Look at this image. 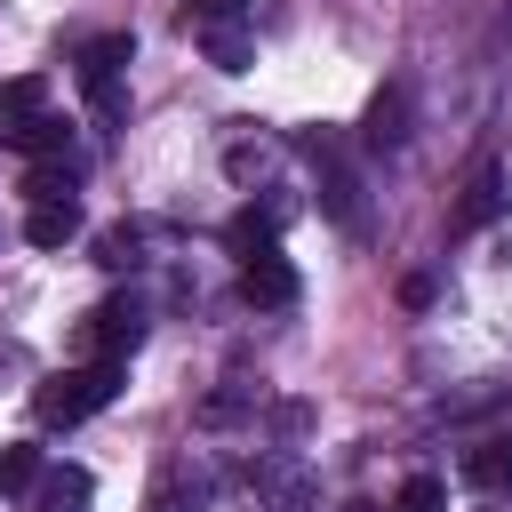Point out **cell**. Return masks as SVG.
<instances>
[{
  "label": "cell",
  "mask_w": 512,
  "mask_h": 512,
  "mask_svg": "<svg viewBox=\"0 0 512 512\" xmlns=\"http://www.w3.org/2000/svg\"><path fill=\"white\" fill-rule=\"evenodd\" d=\"M192 8H200V16H240L248 0H192Z\"/></svg>",
  "instance_id": "cell-18"
},
{
  "label": "cell",
  "mask_w": 512,
  "mask_h": 512,
  "mask_svg": "<svg viewBox=\"0 0 512 512\" xmlns=\"http://www.w3.org/2000/svg\"><path fill=\"white\" fill-rule=\"evenodd\" d=\"M200 48H208L216 72H248V64H256V40H248L240 16H200Z\"/></svg>",
  "instance_id": "cell-5"
},
{
  "label": "cell",
  "mask_w": 512,
  "mask_h": 512,
  "mask_svg": "<svg viewBox=\"0 0 512 512\" xmlns=\"http://www.w3.org/2000/svg\"><path fill=\"white\" fill-rule=\"evenodd\" d=\"M352 512H368V504H352Z\"/></svg>",
  "instance_id": "cell-19"
},
{
  "label": "cell",
  "mask_w": 512,
  "mask_h": 512,
  "mask_svg": "<svg viewBox=\"0 0 512 512\" xmlns=\"http://www.w3.org/2000/svg\"><path fill=\"white\" fill-rule=\"evenodd\" d=\"M144 344V304L136 296H104L88 320H80V352L88 360H128Z\"/></svg>",
  "instance_id": "cell-2"
},
{
  "label": "cell",
  "mask_w": 512,
  "mask_h": 512,
  "mask_svg": "<svg viewBox=\"0 0 512 512\" xmlns=\"http://www.w3.org/2000/svg\"><path fill=\"white\" fill-rule=\"evenodd\" d=\"M464 488H480V496H512V440H504V432L464 448Z\"/></svg>",
  "instance_id": "cell-6"
},
{
  "label": "cell",
  "mask_w": 512,
  "mask_h": 512,
  "mask_svg": "<svg viewBox=\"0 0 512 512\" xmlns=\"http://www.w3.org/2000/svg\"><path fill=\"white\" fill-rule=\"evenodd\" d=\"M152 512H200V488H192V496H184V480H176V472H168V480H160V488H152Z\"/></svg>",
  "instance_id": "cell-17"
},
{
  "label": "cell",
  "mask_w": 512,
  "mask_h": 512,
  "mask_svg": "<svg viewBox=\"0 0 512 512\" xmlns=\"http://www.w3.org/2000/svg\"><path fill=\"white\" fill-rule=\"evenodd\" d=\"M136 48H128V32H96L80 56H72V72H80V88H104V80H120V64H128Z\"/></svg>",
  "instance_id": "cell-8"
},
{
  "label": "cell",
  "mask_w": 512,
  "mask_h": 512,
  "mask_svg": "<svg viewBox=\"0 0 512 512\" xmlns=\"http://www.w3.org/2000/svg\"><path fill=\"white\" fill-rule=\"evenodd\" d=\"M72 232H80V200H32V216H24L32 248H64Z\"/></svg>",
  "instance_id": "cell-9"
},
{
  "label": "cell",
  "mask_w": 512,
  "mask_h": 512,
  "mask_svg": "<svg viewBox=\"0 0 512 512\" xmlns=\"http://www.w3.org/2000/svg\"><path fill=\"white\" fill-rule=\"evenodd\" d=\"M48 112V80H0V144H24V128Z\"/></svg>",
  "instance_id": "cell-7"
},
{
  "label": "cell",
  "mask_w": 512,
  "mask_h": 512,
  "mask_svg": "<svg viewBox=\"0 0 512 512\" xmlns=\"http://www.w3.org/2000/svg\"><path fill=\"white\" fill-rule=\"evenodd\" d=\"M240 296H248L256 312H280V304H296V264H288L280 248L248 256V264H240Z\"/></svg>",
  "instance_id": "cell-3"
},
{
  "label": "cell",
  "mask_w": 512,
  "mask_h": 512,
  "mask_svg": "<svg viewBox=\"0 0 512 512\" xmlns=\"http://www.w3.org/2000/svg\"><path fill=\"white\" fill-rule=\"evenodd\" d=\"M504 208V176H472V192H464V208H456V224L472 232V224H488Z\"/></svg>",
  "instance_id": "cell-14"
},
{
  "label": "cell",
  "mask_w": 512,
  "mask_h": 512,
  "mask_svg": "<svg viewBox=\"0 0 512 512\" xmlns=\"http://www.w3.org/2000/svg\"><path fill=\"white\" fill-rule=\"evenodd\" d=\"M40 472H48V456H40L32 440H8V448H0V496H32Z\"/></svg>",
  "instance_id": "cell-10"
},
{
  "label": "cell",
  "mask_w": 512,
  "mask_h": 512,
  "mask_svg": "<svg viewBox=\"0 0 512 512\" xmlns=\"http://www.w3.org/2000/svg\"><path fill=\"white\" fill-rule=\"evenodd\" d=\"M120 368H128V360H72V368H56V376L32 392V416H40V424H88V416L120 392Z\"/></svg>",
  "instance_id": "cell-1"
},
{
  "label": "cell",
  "mask_w": 512,
  "mask_h": 512,
  "mask_svg": "<svg viewBox=\"0 0 512 512\" xmlns=\"http://www.w3.org/2000/svg\"><path fill=\"white\" fill-rule=\"evenodd\" d=\"M72 192H80V168H72V160H32L24 200H72Z\"/></svg>",
  "instance_id": "cell-12"
},
{
  "label": "cell",
  "mask_w": 512,
  "mask_h": 512,
  "mask_svg": "<svg viewBox=\"0 0 512 512\" xmlns=\"http://www.w3.org/2000/svg\"><path fill=\"white\" fill-rule=\"evenodd\" d=\"M440 504H448V488H440L432 472H416V480H408V488L392 496V512H440Z\"/></svg>",
  "instance_id": "cell-16"
},
{
  "label": "cell",
  "mask_w": 512,
  "mask_h": 512,
  "mask_svg": "<svg viewBox=\"0 0 512 512\" xmlns=\"http://www.w3.org/2000/svg\"><path fill=\"white\" fill-rule=\"evenodd\" d=\"M88 504H96L88 464H48V472H40V488L24 496V512H88Z\"/></svg>",
  "instance_id": "cell-4"
},
{
  "label": "cell",
  "mask_w": 512,
  "mask_h": 512,
  "mask_svg": "<svg viewBox=\"0 0 512 512\" xmlns=\"http://www.w3.org/2000/svg\"><path fill=\"white\" fill-rule=\"evenodd\" d=\"M224 240H232V256H240V264H248V256H264V248H280V240H272V216H256V208H240Z\"/></svg>",
  "instance_id": "cell-13"
},
{
  "label": "cell",
  "mask_w": 512,
  "mask_h": 512,
  "mask_svg": "<svg viewBox=\"0 0 512 512\" xmlns=\"http://www.w3.org/2000/svg\"><path fill=\"white\" fill-rule=\"evenodd\" d=\"M408 136V96L400 88H376V104H368V144H400Z\"/></svg>",
  "instance_id": "cell-11"
},
{
  "label": "cell",
  "mask_w": 512,
  "mask_h": 512,
  "mask_svg": "<svg viewBox=\"0 0 512 512\" xmlns=\"http://www.w3.org/2000/svg\"><path fill=\"white\" fill-rule=\"evenodd\" d=\"M64 136H72V128H64L56 112H40V120L24 128V144H16V152H32V160H64Z\"/></svg>",
  "instance_id": "cell-15"
}]
</instances>
